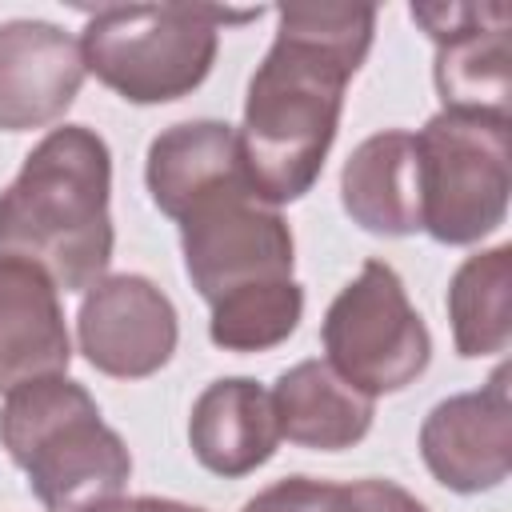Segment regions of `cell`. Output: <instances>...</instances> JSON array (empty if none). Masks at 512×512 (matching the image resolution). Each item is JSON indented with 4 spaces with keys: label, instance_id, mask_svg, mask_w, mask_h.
Listing matches in <instances>:
<instances>
[{
    "label": "cell",
    "instance_id": "7",
    "mask_svg": "<svg viewBox=\"0 0 512 512\" xmlns=\"http://www.w3.org/2000/svg\"><path fill=\"white\" fill-rule=\"evenodd\" d=\"M180 248L192 288L220 304L244 288L292 280L296 244L288 220L248 188L196 204L180 220Z\"/></svg>",
    "mask_w": 512,
    "mask_h": 512
},
{
    "label": "cell",
    "instance_id": "9",
    "mask_svg": "<svg viewBox=\"0 0 512 512\" xmlns=\"http://www.w3.org/2000/svg\"><path fill=\"white\" fill-rule=\"evenodd\" d=\"M84 360L112 380H144L160 372L180 340L172 300L136 272L104 276L88 288L76 312Z\"/></svg>",
    "mask_w": 512,
    "mask_h": 512
},
{
    "label": "cell",
    "instance_id": "17",
    "mask_svg": "<svg viewBox=\"0 0 512 512\" xmlns=\"http://www.w3.org/2000/svg\"><path fill=\"white\" fill-rule=\"evenodd\" d=\"M448 320L456 352L496 356L512 340V248L496 244L468 256L448 284Z\"/></svg>",
    "mask_w": 512,
    "mask_h": 512
},
{
    "label": "cell",
    "instance_id": "5",
    "mask_svg": "<svg viewBox=\"0 0 512 512\" xmlns=\"http://www.w3.org/2000/svg\"><path fill=\"white\" fill-rule=\"evenodd\" d=\"M420 228L440 244H476L508 216L512 120L436 112L416 136Z\"/></svg>",
    "mask_w": 512,
    "mask_h": 512
},
{
    "label": "cell",
    "instance_id": "1",
    "mask_svg": "<svg viewBox=\"0 0 512 512\" xmlns=\"http://www.w3.org/2000/svg\"><path fill=\"white\" fill-rule=\"evenodd\" d=\"M276 16V40L248 80L236 128L244 180L268 208L300 200L320 180L344 88L376 32L372 4H284Z\"/></svg>",
    "mask_w": 512,
    "mask_h": 512
},
{
    "label": "cell",
    "instance_id": "3",
    "mask_svg": "<svg viewBox=\"0 0 512 512\" xmlns=\"http://www.w3.org/2000/svg\"><path fill=\"white\" fill-rule=\"evenodd\" d=\"M0 444L24 468L32 496L48 512H88L124 492L132 452L104 424L84 384L68 376L28 380L0 408Z\"/></svg>",
    "mask_w": 512,
    "mask_h": 512
},
{
    "label": "cell",
    "instance_id": "14",
    "mask_svg": "<svg viewBox=\"0 0 512 512\" xmlns=\"http://www.w3.org/2000/svg\"><path fill=\"white\" fill-rule=\"evenodd\" d=\"M188 444L192 456L224 480L256 472L260 464L272 460L280 444L272 392L248 376L212 380L192 404Z\"/></svg>",
    "mask_w": 512,
    "mask_h": 512
},
{
    "label": "cell",
    "instance_id": "11",
    "mask_svg": "<svg viewBox=\"0 0 512 512\" xmlns=\"http://www.w3.org/2000/svg\"><path fill=\"white\" fill-rule=\"evenodd\" d=\"M88 68L80 40L48 20L0 24V132H28L56 124Z\"/></svg>",
    "mask_w": 512,
    "mask_h": 512
},
{
    "label": "cell",
    "instance_id": "10",
    "mask_svg": "<svg viewBox=\"0 0 512 512\" xmlns=\"http://www.w3.org/2000/svg\"><path fill=\"white\" fill-rule=\"evenodd\" d=\"M420 456L436 484L472 496L508 480L512 468V396L500 364L480 392L440 400L420 424Z\"/></svg>",
    "mask_w": 512,
    "mask_h": 512
},
{
    "label": "cell",
    "instance_id": "13",
    "mask_svg": "<svg viewBox=\"0 0 512 512\" xmlns=\"http://www.w3.org/2000/svg\"><path fill=\"white\" fill-rule=\"evenodd\" d=\"M144 180H148L152 204L176 224L204 200L244 192L248 180L240 164L236 128L224 120H184L164 128L148 144Z\"/></svg>",
    "mask_w": 512,
    "mask_h": 512
},
{
    "label": "cell",
    "instance_id": "4",
    "mask_svg": "<svg viewBox=\"0 0 512 512\" xmlns=\"http://www.w3.org/2000/svg\"><path fill=\"white\" fill-rule=\"evenodd\" d=\"M264 8L228 12L204 4H108L80 32L84 68L128 104H168L204 84L220 24H248Z\"/></svg>",
    "mask_w": 512,
    "mask_h": 512
},
{
    "label": "cell",
    "instance_id": "15",
    "mask_svg": "<svg viewBox=\"0 0 512 512\" xmlns=\"http://www.w3.org/2000/svg\"><path fill=\"white\" fill-rule=\"evenodd\" d=\"M340 204L372 236L420 232V168L412 132L388 128L352 148L340 172Z\"/></svg>",
    "mask_w": 512,
    "mask_h": 512
},
{
    "label": "cell",
    "instance_id": "6",
    "mask_svg": "<svg viewBox=\"0 0 512 512\" xmlns=\"http://www.w3.org/2000/svg\"><path fill=\"white\" fill-rule=\"evenodd\" d=\"M320 340L328 368L364 396L408 388L432 360L428 324L384 260H364L360 276L340 288L324 312Z\"/></svg>",
    "mask_w": 512,
    "mask_h": 512
},
{
    "label": "cell",
    "instance_id": "12",
    "mask_svg": "<svg viewBox=\"0 0 512 512\" xmlns=\"http://www.w3.org/2000/svg\"><path fill=\"white\" fill-rule=\"evenodd\" d=\"M56 292L36 264L0 256V392L68 372L72 340Z\"/></svg>",
    "mask_w": 512,
    "mask_h": 512
},
{
    "label": "cell",
    "instance_id": "19",
    "mask_svg": "<svg viewBox=\"0 0 512 512\" xmlns=\"http://www.w3.org/2000/svg\"><path fill=\"white\" fill-rule=\"evenodd\" d=\"M240 512H340V484L312 476H284L256 492Z\"/></svg>",
    "mask_w": 512,
    "mask_h": 512
},
{
    "label": "cell",
    "instance_id": "2",
    "mask_svg": "<svg viewBox=\"0 0 512 512\" xmlns=\"http://www.w3.org/2000/svg\"><path fill=\"white\" fill-rule=\"evenodd\" d=\"M112 152L88 124L52 128L0 192V256H20L64 292H88L112 260Z\"/></svg>",
    "mask_w": 512,
    "mask_h": 512
},
{
    "label": "cell",
    "instance_id": "16",
    "mask_svg": "<svg viewBox=\"0 0 512 512\" xmlns=\"http://www.w3.org/2000/svg\"><path fill=\"white\" fill-rule=\"evenodd\" d=\"M272 408L280 424V440L316 452H340L368 436L372 428V396L356 392L340 380L328 360H300L280 372L272 388Z\"/></svg>",
    "mask_w": 512,
    "mask_h": 512
},
{
    "label": "cell",
    "instance_id": "8",
    "mask_svg": "<svg viewBox=\"0 0 512 512\" xmlns=\"http://www.w3.org/2000/svg\"><path fill=\"white\" fill-rule=\"evenodd\" d=\"M412 20L436 44V92L444 112L508 116L512 100V12L508 4H412Z\"/></svg>",
    "mask_w": 512,
    "mask_h": 512
},
{
    "label": "cell",
    "instance_id": "20",
    "mask_svg": "<svg viewBox=\"0 0 512 512\" xmlns=\"http://www.w3.org/2000/svg\"><path fill=\"white\" fill-rule=\"evenodd\" d=\"M340 512H428V508L392 480H352L340 484Z\"/></svg>",
    "mask_w": 512,
    "mask_h": 512
},
{
    "label": "cell",
    "instance_id": "21",
    "mask_svg": "<svg viewBox=\"0 0 512 512\" xmlns=\"http://www.w3.org/2000/svg\"><path fill=\"white\" fill-rule=\"evenodd\" d=\"M88 512H204V508H192V504H180V500H164V496H116L108 504H96Z\"/></svg>",
    "mask_w": 512,
    "mask_h": 512
},
{
    "label": "cell",
    "instance_id": "18",
    "mask_svg": "<svg viewBox=\"0 0 512 512\" xmlns=\"http://www.w3.org/2000/svg\"><path fill=\"white\" fill-rule=\"evenodd\" d=\"M300 316H304V288L296 280H276L212 304L208 336L224 352H268L296 332Z\"/></svg>",
    "mask_w": 512,
    "mask_h": 512
}]
</instances>
